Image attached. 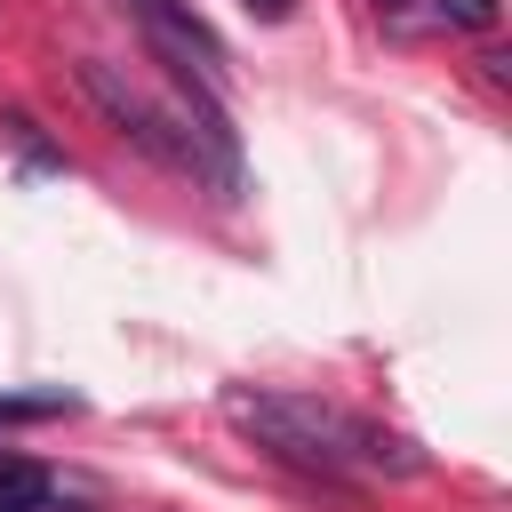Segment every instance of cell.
<instances>
[{
  "mask_svg": "<svg viewBox=\"0 0 512 512\" xmlns=\"http://www.w3.org/2000/svg\"><path fill=\"white\" fill-rule=\"evenodd\" d=\"M224 416L240 432H256V448H272L280 464L296 472H320V480H408L424 472V448L336 408V400H312V392H224Z\"/></svg>",
  "mask_w": 512,
  "mask_h": 512,
  "instance_id": "obj_1",
  "label": "cell"
},
{
  "mask_svg": "<svg viewBox=\"0 0 512 512\" xmlns=\"http://www.w3.org/2000/svg\"><path fill=\"white\" fill-rule=\"evenodd\" d=\"M72 88L136 144V152H152L160 168H176V176H208V152H200V136H192V120L184 112H168V104H152L128 72H112V64H96V56H80L72 64Z\"/></svg>",
  "mask_w": 512,
  "mask_h": 512,
  "instance_id": "obj_2",
  "label": "cell"
},
{
  "mask_svg": "<svg viewBox=\"0 0 512 512\" xmlns=\"http://www.w3.org/2000/svg\"><path fill=\"white\" fill-rule=\"evenodd\" d=\"M128 16H136V32H144V48L176 72V88L224 96V40H216L184 0H128Z\"/></svg>",
  "mask_w": 512,
  "mask_h": 512,
  "instance_id": "obj_3",
  "label": "cell"
},
{
  "mask_svg": "<svg viewBox=\"0 0 512 512\" xmlns=\"http://www.w3.org/2000/svg\"><path fill=\"white\" fill-rule=\"evenodd\" d=\"M48 504H56L48 464H32V456H0V512H48Z\"/></svg>",
  "mask_w": 512,
  "mask_h": 512,
  "instance_id": "obj_4",
  "label": "cell"
},
{
  "mask_svg": "<svg viewBox=\"0 0 512 512\" xmlns=\"http://www.w3.org/2000/svg\"><path fill=\"white\" fill-rule=\"evenodd\" d=\"M72 408H80L72 392H0V424H56Z\"/></svg>",
  "mask_w": 512,
  "mask_h": 512,
  "instance_id": "obj_5",
  "label": "cell"
},
{
  "mask_svg": "<svg viewBox=\"0 0 512 512\" xmlns=\"http://www.w3.org/2000/svg\"><path fill=\"white\" fill-rule=\"evenodd\" d=\"M440 24H464V32H488L496 24V0H432Z\"/></svg>",
  "mask_w": 512,
  "mask_h": 512,
  "instance_id": "obj_6",
  "label": "cell"
},
{
  "mask_svg": "<svg viewBox=\"0 0 512 512\" xmlns=\"http://www.w3.org/2000/svg\"><path fill=\"white\" fill-rule=\"evenodd\" d=\"M240 8H248V16H264V24H280V16L296 8V0H240Z\"/></svg>",
  "mask_w": 512,
  "mask_h": 512,
  "instance_id": "obj_7",
  "label": "cell"
}]
</instances>
